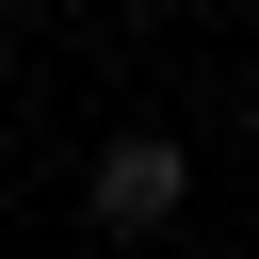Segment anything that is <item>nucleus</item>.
I'll use <instances>...</instances> for the list:
<instances>
[{"instance_id":"2","label":"nucleus","mask_w":259,"mask_h":259,"mask_svg":"<svg viewBox=\"0 0 259 259\" xmlns=\"http://www.w3.org/2000/svg\"><path fill=\"white\" fill-rule=\"evenodd\" d=\"M243 146H259V113H243Z\"/></svg>"},{"instance_id":"1","label":"nucleus","mask_w":259,"mask_h":259,"mask_svg":"<svg viewBox=\"0 0 259 259\" xmlns=\"http://www.w3.org/2000/svg\"><path fill=\"white\" fill-rule=\"evenodd\" d=\"M178 194H194V162H178L162 130H113V146L81 162V210H97L113 243H146V227H178Z\"/></svg>"}]
</instances>
